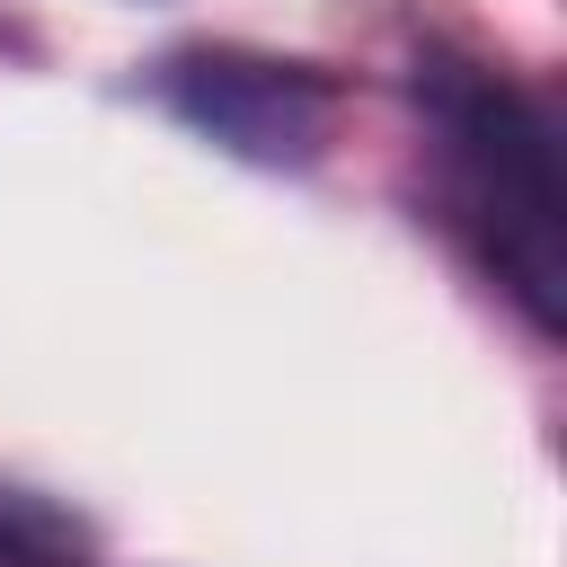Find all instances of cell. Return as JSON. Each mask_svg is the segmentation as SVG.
<instances>
[{
    "mask_svg": "<svg viewBox=\"0 0 567 567\" xmlns=\"http://www.w3.org/2000/svg\"><path fill=\"white\" fill-rule=\"evenodd\" d=\"M177 106L248 159H310L328 142V89L292 62L195 53V62H177Z\"/></svg>",
    "mask_w": 567,
    "mask_h": 567,
    "instance_id": "7a4b0ae2",
    "label": "cell"
},
{
    "mask_svg": "<svg viewBox=\"0 0 567 567\" xmlns=\"http://www.w3.org/2000/svg\"><path fill=\"white\" fill-rule=\"evenodd\" d=\"M425 97H434L461 204L487 239V266L514 284V301L540 328H558L567 319V186H558L549 115L523 89H505L487 71H461V62H443L425 80Z\"/></svg>",
    "mask_w": 567,
    "mask_h": 567,
    "instance_id": "6da1fadb",
    "label": "cell"
}]
</instances>
